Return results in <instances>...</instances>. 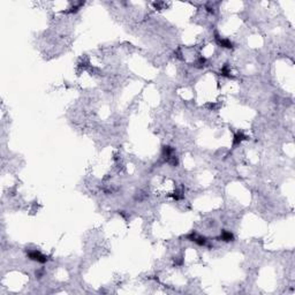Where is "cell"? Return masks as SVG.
<instances>
[{"instance_id": "1", "label": "cell", "mask_w": 295, "mask_h": 295, "mask_svg": "<svg viewBox=\"0 0 295 295\" xmlns=\"http://www.w3.org/2000/svg\"><path fill=\"white\" fill-rule=\"evenodd\" d=\"M28 257L35 262H38V263H46L47 262V257L43 255L40 251L37 250H31L28 252Z\"/></svg>"}, {"instance_id": "2", "label": "cell", "mask_w": 295, "mask_h": 295, "mask_svg": "<svg viewBox=\"0 0 295 295\" xmlns=\"http://www.w3.org/2000/svg\"><path fill=\"white\" fill-rule=\"evenodd\" d=\"M220 239H221V240H222V241H226V242H228V241H233V239H234V236H233V234H232L231 232H227V231H224V232L221 233Z\"/></svg>"}, {"instance_id": "3", "label": "cell", "mask_w": 295, "mask_h": 295, "mask_svg": "<svg viewBox=\"0 0 295 295\" xmlns=\"http://www.w3.org/2000/svg\"><path fill=\"white\" fill-rule=\"evenodd\" d=\"M218 44L221 45L222 47H228V49L232 47V42L228 39H218Z\"/></svg>"}]
</instances>
